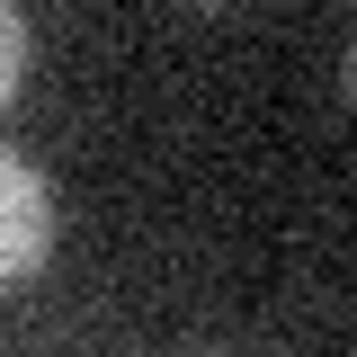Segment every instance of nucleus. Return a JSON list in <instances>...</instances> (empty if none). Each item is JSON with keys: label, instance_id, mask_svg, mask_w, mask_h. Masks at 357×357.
Returning <instances> with one entry per match:
<instances>
[{"label": "nucleus", "instance_id": "obj_1", "mask_svg": "<svg viewBox=\"0 0 357 357\" xmlns=\"http://www.w3.org/2000/svg\"><path fill=\"white\" fill-rule=\"evenodd\" d=\"M54 250V188L36 178V161L0 152V286L36 277Z\"/></svg>", "mask_w": 357, "mask_h": 357}, {"label": "nucleus", "instance_id": "obj_2", "mask_svg": "<svg viewBox=\"0 0 357 357\" xmlns=\"http://www.w3.org/2000/svg\"><path fill=\"white\" fill-rule=\"evenodd\" d=\"M18 72H27V18L0 0V107L18 98Z\"/></svg>", "mask_w": 357, "mask_h": 357}]
</instances>
